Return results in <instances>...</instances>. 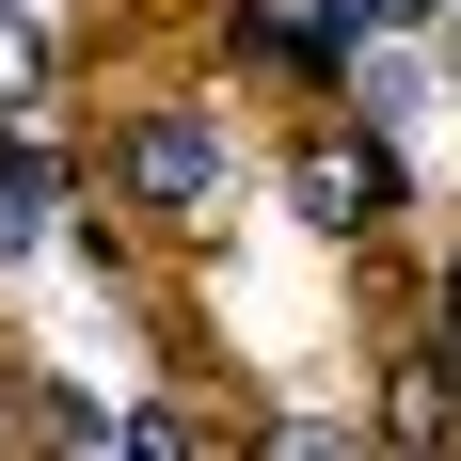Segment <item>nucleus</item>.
Returning a JSON list of instances; mask_svg holds the SVG:
<instances>
[{"label":"nucleus","instance_id":"f03ea898","mask_svg":"<svg viewBox=\"0 0 461 461\" xmlns=\"http://www.w3.org/2000/svg\"><path fill=\"white\" fill-rule=\"evenodd\" d=\"M48 207H64V159H48V143H0V271L48 239Z\"/></svg>","mask_w":461,"mask_h":461},{"label":"nucleus","instance_id":"7ed1b4c3","mask_svg":"<svg viewBox=\"0 0 461 461\" xmlns=\"http://www.w3.org/2000/svg\"><path fill=\"white\" fill-rule=\"evenodd\" d=\"M429 0H334V32H414Z\"/></svg>","mask_w":461,"mask_h":461},{"label":"nucleus","instance_id":"f257e3e1","mask_svg":"<svg viewBox=\"0 0 461 461\" xmlns=\"http://www.w3.org/2000/svg\"><path fill=\"white\" fill-rule=\"evenodd\" d=\"M223 176H239V143L207 128L191 95H159V112H128V128H112V191H128V207H159V223H191Z\"/></svg>","mask_w":461,"mask_h":461}]
</instances>
